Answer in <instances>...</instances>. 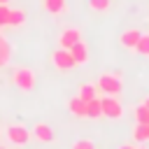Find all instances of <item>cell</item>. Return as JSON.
I'll return each instance as SVG.
<instances>
[{
  "label": "cell",
  "mask_w": 149,
  "mask_h": 149,
  "mask_svg": "<svg viewBox=\"0 0 149 149\" xmlns=\"http://www.w3.org/2000/svg\"><path fill=\"white\" fill-rule=\"evenodd\" d=\"M0 149H7V147H2V144H0Z\"/></svg>",
  "instance_id": "cell-25"
},
{
  "label": "cell",
  "mask_w": 149,
  "mask_h": 149,
  "mask_svg": "<svg viewBox=\"0 0 149 149\" xmlns=\"http://www.w3.org/2000/svg\"><path fill=\"white\" fill-rule=\"evenodd\" d=\"M26 23V12L23 9H9V16H7V26L12 28H19Z\"/></svg>",
  "instance_id": "cell-12"
},
{
  "label": "cell",
  "mask_w": 149,
  "mask_h": 149,
  "mask_svg": "<svg viewBox=\"0 0 149 149\" xmlns=\"http://www.w3.org/2000/svg\"><path fill=\"white\" fill-rule=\"evenodd\" d=\"M70 54H72V58H74V65H84V63H88V47L79 40L77 44H72L70 47Z\"/></svg>",
  "instance_id": "cell-8"
},
{
  "label": "cell",
  "mask_w": 149,
  "mask_h": 149,
  "mask_svg": "<svg viewBox=\"0 0 149 149\" xmlns=\"http://www.w3.org/2000/svg\"><path fill=\"white\" fill-rule=\"evenodd\" d=\"M30 133H33V137L40 140V142H54V130H51L49 123H35V126L30 128Z\"/></svg>",
  "instance_id": "cell-7"
},
{
  "label": "cell",
  "mask_w": 149,
  "mask_h": 149,
  "mask_svg": "<svg viewBox=\"0 0 149 149\" xmlns=\"http://www.w3.org/2000/svg\"><path fill=\"white\" fill-rule=\"evenodd\" d=\"M42 7L49 12V14H61L65 9V0H44Z\"/></svg>",
  "instance_id": "cell-16"
},
{
  "label": "cell",
  "mask_w": 149,
  "mask_h": 149,
  "mask_svg": "<svg viewBox=\"0 0 149 149\" xmlns=\"http://www.w3.org/2000/svg\"><path fill=\"white\" fill-rule=\"evenodd\" d=\"M7 2H9V0H0V5H7Z\"/></svg>",
  "instance_id": "cell-23"
},
{
  "label": "cell",
  "mask_w": 149,
  "mask_h": 149,
  "mask_svg": "<svg viewBox=\"0 0 149 149\" xmlns=\"http://www.w3.org/2000/svg\"><path fill=\"white\" fill-rule=\"evenodd\" d=\"M98 93H105V95H116V93H121V86H123V81H121V77L119 74H114V72H105V74H100L98 77Z\"/></svg>",
  "instance_id": "cell-1"
},
{
  "label": "cell",
  "mask_w": 149,
  "mask_h": 149,
  "mask_svg": "<svg viewBox=\"0 0 149 149\" xmlns=\"http://www.w3.org/2000/svg\"><path fill=\"white\" fill-rule=\"evenodd\" d=\"M9 58H12V44L0 35V68H5L9 63Z\"/></svg>",
  "instance_id": "cell-14"
},
{
  "label": "cell",
  "mask_w": 149,
  "mask_h": 149,
  "mask_svg": "<svg viewBox=\"0 0 149 149\" xmlns=\"http://www.w3.org/2000/svg\"><path fill=\"white\" fill-rule=\"evenodd\" d=\"M133 140H135V142H147V140H149V123H135V128H133Z\"/></svg>",
  "instance_id": "cell-15"
},
{
  "label": "cell",
  "mask_w": 149,
  "mask_h": 149,
  "mask_svg": "<svg viewBox=\"0 0 149 149\" xmlns=\"http://www.w3.org/2000/svg\"><path fill=\"white\" fill-rule=\"evenodd\" d=\"M79 98H81L84 102L98 98V86H95V84H81V86H79Z\"/></svg>",
  "instance_id": "cell-13"
},
{
  "label": "cell",
  "mask_w": 149,
  "mask_h": 149,
  "mask_svg": "<svg viewBox=\"0 0 149 149\" xmlns=\"http://www.w3.org/2000/svg\"><path fill=\"white\" fill-rule=\"evenodd\" d=\"M68 109H70V114L77 116V119H84V116H86V102H84L79 95H77V98H70Z\"/></svg>",
  "instance_id": "cell-9"
},
{
  "label": "cell",
  "mask_w": 149,
  "mask_h": 149,
  "mask_svg": "<svg viewBox=\"0 0 149 149\" xmlns=\"http://www.w3.org/2000/svg\"><path fill=\"white\" fill-rule=\"evenodd\" d=\"M140 30H135V28H130V30H123L121 33V47H126V49H135V44H137V40H140Z\"/></svg>",
  "instance_id": "cell-10"
},
{
  "label": "cell",
  "mask_w": 149,
  "mask_h": 149,
  "mask_svg": "<svg viewBox=\"0 0 149 149\" xmlns=\"http://www.w3.org/2000/svg\"><path fill=\"white\" fill-rule=\"evenodd\" d=\"M12 81H14V86L19 88V91H26V93H30L33 88H35V72L30 70V68H16L14 72H12Z\"/></svg>",
  "instance_id": "cell-2"
},
{
  "label": "cell",
  "mask_w": 149,
  "mask_h": 149,
  "mask_svg": "<svg viewBox=\"0 0 149 149\" xmlns=\"http://www.w3.org/2000/svg\"><path fill=\"white\" fill-rule=\"evenodd\" d=\"M7 140L12 142V144H28V140L33 137V133L26 128V126H21V123H12V126H7Z\"/></svg>",
  "instance_id": "cell-3"
},
{
  "label": "cell",
  "mask_w": 149,
  "mask_h": 149,
  "mask_svg": "<svg viewBox=\"0 0 149 149\" xmlns=\"http://www.w3.org/2000/svg\"><path fill=\"white\" fill-rule=\"evenodd\" d=\"M88 5L95 12H107L109 9V0H88Z\"/></svg>",
  "instance_id": "cell-19"
},
{
  "label": "cell",
  "mask_w": 149,
  "mask_h": 149,
  "mask_svg": "<svg viewBox=\"0 0 149 149\" xmlns=\"http://www.w3.org/2000/svg\"><path fill=\"white\" fill-rule=\"evenodd\" d=\"M7 16H9V5H0V26H7Z\"/></svg>",
  "instance_id": "cell-21"
},
{
  "label": "cell",
  "mask_w": 149,
  "mask_h": 149,
  "mask_svg": "<svg viewBox=\"0 0 149 149\" xmlns=\"http://www.w3.org/2000/svg\"><path fill=\"white\" fill-rule=\"evenodd\" d=\"M119 149H135L133 144H123V147H119Z\"/></svg>",
  "instance_id": "cell-22"
},
{
  "label": "cell",
  "mask_w": 149,
  "mask_h": 149,
  "mask_svg": "<svg viewBox=\"0 0 149 149\" xmlns=\"http://www.w3.org/2000/svg\"><path fill=\"white\" fill-rule=\"evenodd\" d=\"M81 40V33L77 30V28H65L63 33H61V37H58V44H61V49H70L72 44H77Z\"/></svg>",
  "instance_id": "cell-6"
},
{
  "label": "cell",
  "mask_w": 149,
  "mask_h": 149,
  "mask_svg": "<svg viewBox=\"0 0 149 149\" xmlns=\"http://www.w3.org/2000/svg\"><path fill=\"white\" fill-rule=\"evenodd\" d=\"M135 123H149V107L144 102L135 107Z\"/></svg>",
  "instance_id": "cell-18"
},
{
  "label": "cell",
  "mask_w": 149,
  "mask_h": 149,
  "mask_svg": "<svg viewBox=\"0 0 149 149\" xmlns=\"http://www.w3.org/2000/svg\"><path fill=\"white\" fill-rule=\"evenodd\" d=\"M100 102H102V116H107V119H121L123 105L116 100V95H105V98H100Z\"/></svg>",
  "instance_id": "cell-5"
},
{
  "label": "cell",
  "mask_w": 149,
  "mask_h": 149,
  "mask_svg": "<svg viewBox=\"0 0 149 149\" xmlns=\"http://www.w3.org/2000/svg\"><path fill=\"white\" fill-rule=\"evenodd\" d=\"M51 63H54V68L61 70V72H68V70L74 68V58H72L70 49H56V51L51 54Z\"/></svg>",
  "instance_id": "cell-4"
},
{
  "label": "cell",
  "mask_w": 149,
  "mask_h": 149,
  "mask_svg": "<svg viewBox=\"0 0 149 149\" xmlns=\"http://www.w3.org/2000/svg\"><path fill=\"white\" fill-rule=\"evenodd\" d=\"M72 149H95V144H93V140L81 137V140H77V142L72 144Z\"/></svg>",
  "instance_id": "cell-20"
},
{
  "label": "cell",
  "mask_w": 149,
  "mask_h": 149,
  "mask_svg": "<svg viewBox=\"0 0 149 149\" xmlns=\"http://www.w3.org/2000/svg\"><path fill=\"white\" fill-rule=\"evenodd\" d=\"M144 105H147V107H149V98H147V100H144Z\"/></svg>",
  "instance_id": "cell-24"
},
{
  "label": "cell",
  "mask_w": 149,
  "mask_h": 149,
  "mask_svg": "<svg viewBox=\"0 0 149 149\" xmlns=\"http://www.w3.org/2000/svg\"><path fill=\"white\" fill-rule=\"evenodd\" d=\"M135 51H137L140 56H147V58H149V33H142V35H140V40H137V44H135Z\"/></svg>",
  "instance_id": "cell-17"
},
{
  "label": "cell",
  "mask_w": 149,
  "mask_h": 149,
  "mask_svg": "<svg viewBox=\"0 0 149 149\" xmlns=\"http://www.w3.org/2000/svg\"><path fill=\"white\" fill-rule=\"evenodd\" d=\"M140 149H144V147H140Z\"/></svg>",
  "instance_id": "cell-26"
},
{
  "label": "cell",
  "mask_w": 149,
  "mask_h": 149,
  "mask_svg": "<svg viewBox=\"0 0 149 149\" xmlns=\"http://www.w3.org/2000/svg\"><path fill=\"white\" fill-rule=\"evenodd\" d=\"M86 116L88 119H100L102 116V102H100V98H93V100L86 102Z\"/></svg>",
  "instance_id": "cell-11"
}]
</instances>
